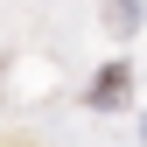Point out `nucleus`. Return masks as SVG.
Masks as SVG:
<instances>
[{
  "label": "nucleus",
  "mask_w": 147,
  "mask_h": 147,
  "mask_svg": "<svg viewBox=\"0 0 147 147\" xmlns=\"http://www.w3.org/2000/svg\"><path fill=\"white\" fill-rule=\"evenodd\" d=\"M119 98H126V63H105L91 84V105H119Z\"/></svg>",
  "instance_id": "1"
},
{
  "label": "nucleus",
  "mask_w": 147,
  "mask_h": 147,
  "mask_svg": "<svg viewBox=\"0 0 147 147\" xmlns=\"http://www.w3.org/2000/svg\"><path fill=\"white\" fill-rule=\"evenodd\" d=\"M105 7H112V28H119V35L140 28V7H133V0H105Z\"/></svg>",
  "instance_id": "2"
}]
</instances>
